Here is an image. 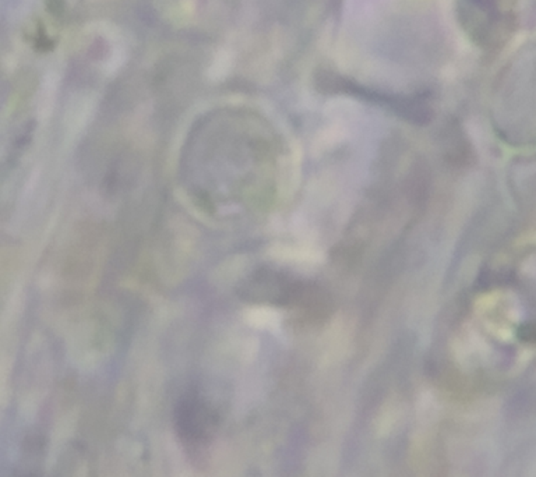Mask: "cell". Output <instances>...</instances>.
Returning <instances> with one entry per match:
<instances>
[{"label":"cell","mask_w":536,"mask_h":477,"mask_svg":"<svg viewBox=\"0 0 536 477\" xmlns=\"http://www.w3.org/2000/svg\"><path fill=\"white\" fill-rule=\"evenodd\" d=\"M177 424L179 433L187 440L202 441L214 426L212 410L198 396L187 395L179 402Z\"/></svg>","instance_id":"6da1fadb"}]
</instances>
